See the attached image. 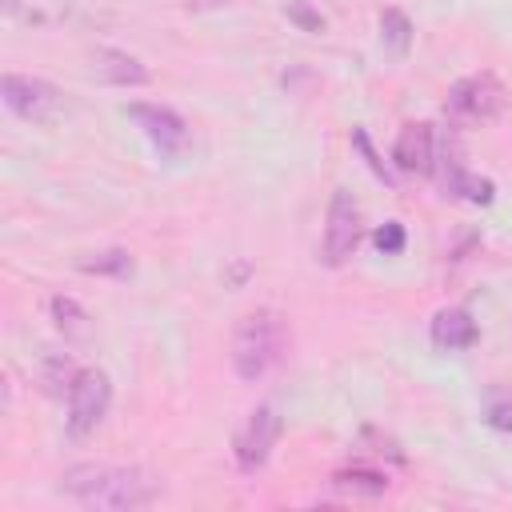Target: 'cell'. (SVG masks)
I'll list each match as a JSON object with an SVG mask.
<instances>
[{
    "label": "cell",
    "mask_w": 512,
    "mask_h": 512,
    "mask_svg": "<svg viewBox=\"0 0 512 512\" xmlns=\"http://www.w3.org/2000/svg\"><path fill=\"white\" fill-rule=\"evenodd\" d=\"M392 160L400 172H412V176H428L432 172V124H404L400 136H396V148H392Z\"/></svg>",
    "instance_id": "cell-9"
},
{
    "label": "cell",
    "mask_w": 512,
    "mask_h": 512,
    "mask_svg": "<svg viewBox=\"0 0 512 512\" xmlns=\"http://www.w3.org/2000/svg\"><path fill=\"white\" fill-rule=\"evenodd\" d=\"M0 92H4V104H8L20 120H32V124L52 120L56 108H60V92H56L48 80H36V76H16V72H12V76H4Z\"/></svg>",
    "instance_id": "cell-6"
},
{
    "label": "cell",
    "mask_w": 512,
    "mask_h": 512,
    "mask_svg": "<svg viewBox=\"0 0 512 512\" xmlns=\"http://www.w3.org/2000/svg\"><path fill=\"white\" fill-rule=\"evenodd\" d=\"M448 116L456 124H488L504 112V84L492 76V72H476V76H464L448 88Z\"/></svg>",
    "instance_id": "cell-3"
},
{
    "label": "cell",
    "mask_w": 512,
    "mask_h": 512,
    "mask_svg": "<svg viewBox=\"0 0 512 512\" xmlns=\"http://www.w3.org/2000/svg\"><path fill=\"white\" fill-rule=\"evenodd\" d=\"M108 400H112L108 376L100 368H80L72 388H68V432L72 436H88L104 420Z\"/></svg>",
    "instance_id": "cell-4"
},
{
    "label": "cell",
    "mask_w": 512,
    "mask_h": 512,
    "mask_svg": "<svg viewBox=\"0 0 512 512\" xmlns=\"http://www.w3.org/2000/svg\"><path fill=\"white\" fill-rule=\"evenodd\" d=\"M484 420L492 428H500V432H512V396H504L500 388H492L488 400H484Z\"/></svg>",
    "instance_id": "cell-17"
},
{
    "label": "cell",
    "mask_w": 512,
    "mask_h": 512,
    "mask_svg": "<svg viewBox=\"0 0 512 512\" xmlns=\"http://www.w3.org/2000/svg\"><path fill=\"white\" fill-rule=\"evenodd\" d=\"M188 4H196V8H216V4H228V0H188Z\"/></svg>",
    "instance_id": "cell-21"
},
{
    "label": "cell",
    "mask_w": 512,
    "mask_h": 512,
    "mask_svg": "<svg viewBox=\"0 0 512 512\" xmlns=\"http://www.w3.org/2000/svg\"><path fill=\"white\" fill-rule=\"evenodd\" d=\"M360 244V204L352 200L348 188H336L332 192V204H328V228H324V260L336 268L344 264Z\"/></svg>",
    "instance_id": "cell-5"
},
{
    "label": "cell",
    "mask_w": 512,
    "mask_h": 512,
    "mask_svg": "<svg viewBox=\"0 0 512 512\" xmlns=\"http://www.w3.org/2000/svg\"><path fill=\"white\" fill-rule=\"evenodd\" d=\"M376 248H380L384 256H396V252H404V224H400V220H388V224H380V228H376Z\"/></svg>",
    "instance_id": "cell-19"
},
{
    "label": "cell",
    "mask_w": 512,
    "mask_h": 512,
    "mask_svg": "<svg viewBox=\"0 0 512 512\" xmlns=\"http://www.w3.org/2000/svg\"><path fill=\"white\" fill-rule=\"evenodd\" d=\"M92 76L104 80V84H120V88H136V84H148V68L128 56V52H116V48H96L92 52Z\"/></svg>",
    "instance_id": "cell-10"
},
{
    "label": "cell",
    "mask_w": 512,
    "mask_h": 512,
    "mask_svg": "<svg viewBox=\"0 0 512 512\" xmlns=\"http://www.w3.org/2000/svg\"><path fill=\"white\" fill-rule=\"evenodd\" d=\"M284 16H288L292 24H300L304 32H324V16H320L308 0H288V4H284Z\"/></svg>",
    "instance_id": "cell-18"
},
{
    "label": "cell",
    "mask_w": 512,
    "mask_h": 512,
    "mask_svg": "<svg viewBox=\"0 0 512 512\" xmlns=\"http://www.w3.org/2000/svg\"><path fill=\"white\" fill-rule=\"evenodd\" d=\"M352 144H356V148H360V152H364V156H368V164H372V172H376V176H384V180H388V172H384V164H380V160H376V156H372V148H368V136H364V132H360V128H356V132H352Z\"/></svg>",
    "instance_id": "cell-20"
},
{
    "label": "cell",
    "mask_w": 512,
    "mask_h": 512,
    "mask_svg": "<svg viewBox=\"0 0 512 512\" xmlns=\"http://www.w3.org/2000/svg\"><path fill=\"white\" fill-rule=\"evenodd\" d=\"M476 336H480V332H476V320H472L468 308H444V312H436V320H432V344H436L440 352L472 348Z\"/></svg>",
    "instance_id": "cell-11"
},
{
    "label": "cell",
    "mask_w": 512,
    "mask_h": 512,
    "mask_svg": "<svg viewBox=\"0 0 512 512\" xmlns=\"http://www.w3.org/2000/svg\"><path fill=\"white\" fill-rule=\"evenodd\" d=\"M380 44L392 52V56H408L412 48V24L400 8H384L380 12Z\"/></svg>",
    "instance_id": "cell-13"
},
{
    "label": "cell",
    "mask_w": 512,
    "mask_h": 512,
    "mask_svg": "<svg viewBox=\"0 0 512 512\" xmlns=\"http://www.w3.org/2000/svg\"><path fill=\"white\" fill-rule=\"evenodd\" d=\"M52 320H56V328H60L68 340H84V336L92 332L88 312H84L72 296H52Z\"/></svg>",
    "instance_id": "cell-14"
},
{
    "label": "cell",
    "mask_w": 512,
    "mask_h": 512,
    "mask_svg": "<svg viewBox=\"0 0 512 512\" xmlns=\"http://www.w3.org/2000/svg\"><path fill=\"white\" fill-rule=\"evenodd\" d=\"M284 344H288V328H284V316L272 312V308H256L248 312L240 324H236V336H232V364H236V376L240 380H260L276 368V360L284 356Z\"/></svg>",
    "instance_id": "cell-2"
},
{
    "label": "cell",
    "mask_w": 512,
    "mask_h": 512,
    "mask_svg": "<svg viewBox=\"0 0 512 512\" xmlns=\"http://www.w3.org/2000/svg\"><path fill=\"white\" fill-rule=\"evenodd\" d=\"M80 272H96V276H128L132 272V256L124 248H108V252H92L80 260Z\"/></svg>",
    "instance_id": "cell-16"
},
{
    "label": "cell",
    "mask_w": 512,
    "mask_h": 512,
    "mask_svg": "<svg viewBox=\"0 0 512 512\" xmlns=\"http://www.w3.org/2000/svg\"><path fill=\"white\" fill-rule=\"evenodd\" d=\"M60 488L80 500L84 508H112V512H128V508H144L160 496V480L136 464H72L60 476Z\"/></svg>",
    "instance_id": "cell-1"
},
{
    "label": "cell",
    "mask_w": 512,
    "mask_h": 512,
    "mask_svg": "<svg viewBox=\"0 0 512 512\" xmlns=\"http://www.w3.org/2000/svg\"><path fill=\"white\" fill-rule=\"evenodd\" d=\"M128 116L144 128V136L156 144L160 156H172V152L184 144V136H188L184 120H180L172 108H160V104H132Z\"/></svg>",
    "instance_id": "cell-8"
},
{
    "label": "cell",
    "mask_w": 512,
    "mask_h": 512,
    "mask_svg": "<svg viewBox=\"0 0 512 512\" xmlns=\"http://www.w3.org/2000/svg\"><path fill=\"white\" fill-rule=\"evenodd\" d=\"M276 436H280V416H276V408H272V404L252 408L248 420H244V428H240V436H236V464H240L244 472L264 468L268 456H272Z\"/></svg>",
    "instance_id": "cell-7"
},
{
    "label": "cell",
    "mask_w": 512,
    "mask_h": 512,
    "mask_svg": "<svg viewBox=\"0 0 512 512\" xmlns=\"http://www.w3.org/2000/svg\"><path fill=\"white\" fill-rule=\"evenodd\" d=\"M444 192L448 196H460V200H472V204H488L492 200V180L488 176H476L460 164H452L444 172Z\"/></svg>",
    "instance_id": "cell-12"
},
{
    "label": "cell",
    "mask_w": 512,
    "mask_h": 512,
    "mask_svg": "<svg viewBox=\"0 0 512 512\" xmlns=\"http://www.w3.org/2000/svg\"><path fill=\"white\" fill-rule=\"evenodd\" d=\"M332 488L352 492V496H380V492L388 488V476L368 472V468H344V472L332 476Z\"/></svg>",
    "instance_id": "cell-15"
}]
</instances>
